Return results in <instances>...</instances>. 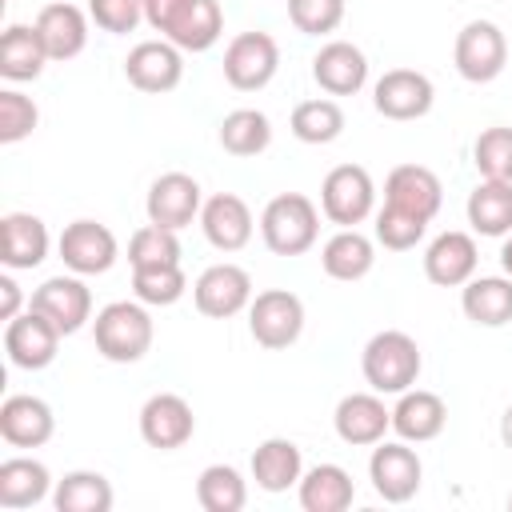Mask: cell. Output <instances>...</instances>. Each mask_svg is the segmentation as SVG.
<instances>
[{"instance_id":"cell-1","label":"cell","mask_w":512,"mask_h":512,"mask_svg":"<svg viewBox=\"0 0 512 512\" xmlns=\"http://www.w3.org/2000/svg\"><path fill=\"white\" fill-rule=\"evenodd\" d=\"M152 336H156V328L140 300H112L92 320L96 352L112 364H136L152 348Z\"/></svg>"},{"instance_id":"cell-2","label":"cell","mask_w":512,"mask_h":512,"mask_svg":"<svg viewBox=\"0 0 512 512\" xmlns=\"http://www.w3.org/2000/svg\"><path fill=\"white\" fill-rule=\"evenodd\" d=\"M420 364H424V360H420L416 340H412L408 332H396V328L376 332V336L364 344V356H360V372H364L368 388L380 392V396H400V392H408V388L416 384V376H420Z\"/></svg>"},{"instance_id":"cell-3","label":"cell","mask_w":512,"mask_h":512,"mask_svg":"<svg viewBox=\"0 0 512 512\" xmlns=\"http://www.w3.org/2000/svg\"><path fill=\"white\" fill-rule=\"evenodd\" d=\"M260 236L276 256H304L320 236V212L304 192H280L260 212Z\"/></svg>"},{"instance_id":"cell-4","label":"cell","mask_w":512,"mask_h":512,"mask_svg":"<svg viewBox=\"0 0 512 512\" xmlns=\"http://www.w3.org/2000/svg\"><path fill=\"white\" fill-rule=\"evenodd\" d=\"M248 332L268 352H280V348L296 344L300 332H304V304H300V296L288 292V288L256 292L252 304H248Z\"/></svg>"},{"instance_id":"cell-5","label":"cell","mask_w":512,"mask_h":512,"mask_svg":"<svg viewBox=\"0 0 512 512\" xmlns=\"http://www.w3.org/2000/svg\"><path fill=\"white\" fill-rule=\"evenodd\" d=\"M376 208V184L368 176V168L360 164H336L324 184H320V212L340 224V228H356L360 220H368Z\"/></svg>"},{"instance_id":"cell-6","label":"cell","mask_w":512,"mask_h":512,"mask_svg":"<svg viewBox=\"0 0 512 512\" xmlns=\"http://www.w3.org/2000/svg\"><path fill=\"white\" fill-rule=\"evenodd\" d=\"M452 60H456V72L468 80V84H488L504 72L508 64V40L504 32L492 24V20H468L460 32H456V44H452Z\"/></svg>"},{"instance_id":"cell-7","label":"cell","mask_w":512,"mask_h":512,"mask_svg":"<svg viewBox=\"0 0 512 512\" xmlns=\"http://www.w3.org/2000/svg\"><path fill=\"white\" fill-rule=\"evenodd\" d=\"M280 68V44L268 32H240L224 48V80L236 92L264 88Z\"/></svg>"},{"instance_id":"cell-8","label":"cell","mask_w":512,"mask_h":512,"mask_svg":"<svg viewBox=\"0 0 512 512\" xmlns=\"http://www.w3.org/2000/svg\"><path fill=\"white\" fill-rule=\"evenodd\" d=\"M420 476H424V464L408 448V440H396V444L380 440L368 456V480H372L376 496L388 504H408L420 492Z\"/></svg>"},{"instance_id":"cell-9","label":"cell","mask_w":512,"mask_h":512,"mask_svg":"<svg viewBox=\"0 0 512 512\" xmlns=\"http://www.w3.org/2000/svg\"><path fill=\"white\" fill-rule=\"evenodd\" d=\"M192 304L208 320H228L252 304V276L240 264H212L192 284Z\"/></svg>"},{"instance_id":"cell-10","label":"cell","mask_w":512,"mask_h":512,"mask_svg":"<svg viewBox=\"0 0 512 512\" xmlns=\"http://www.w3.org/2000/svg\"><path fill=\"white\" fill-rule=\"evenodd\" d=\"M60 336H64V332H60L44 312L28 308V312H20V316H12V320L4 324V352H8V360H12L16 368L40 372V368H48V364L56 360Z\"/></svg>"},{"instance_id":"cell-11","label":"cell","mask_w":512,"mask_h":512,"mask_svg":"<svg viewBox=\"0 0 512 512\" xmlns=\"http://www.w3.org/2000/svg\"><path fill=\"white\" fill-rule=\"evenodd\" d=\"M124 76L132 88L148 92V96H164L180 84L184 76V52L172 40H140L128 56H124Z\"/></svg>"},{"instance_id":"cell-12","label":"cell","mask_w":512,"mask_h":512,"mask_svg":"<svg viewBox=\"0 0 512 512\" xmlns=\"http://www.w3.org/2000/svg\"><path fill=\"white\" fill-rule=\"evenodd\" d=\"M432 100H436V88L416 68H392L372 88V104L384 120H420L428 116Z\"/></svg>"},{"instance_id":"cell-13","label":"cell","mask_w":512,"mask_h":512,"mask_svg":"<svg viewBox=\"0 0 512 512\" xmlns=\"http://www.w3.org/2000/svg\"><path fill=\"white\" fill-rule=\"evenodd\" d=\"M116 256H120V248H116L112 228H104L96 220L64 224V232H60V260L76 276H100V272H108L116 264Z\"/></svg>"},{"instance_id":"cell-14","label":"cell","mask_w":512,"mask_h":512,"mask_svg":"<svg viewBox=\"0 0 512 512\" xmlns=\"http://www.w3.org/2000/svg\"><path fill=\"white\" fill-rule=\"evenodd\" d=\"M196 432V416H192V404L176 392H156L144 400L140 408V436L148 448H160V452H172V448H184Z\"/></svg>"},{"instance_id":"cell-15","label":"cell","mask_w":512,"mask_h":512,"mask_svg":"<svg viewBox=\"0 0 512 512\" xmlns=\"http://www.w3.org/2000/svg\"><path fill=\"white\" fill-rule=\"evenodd\" d=\"M144 208H148V220L152 224L180 232V228H188L200 216L204 196H200V184L188 172H164V176L152 180Z\"/></svg>"},{"instance_id":"cell-16","label":"cell","mask_w":512,"mask_h":512,"mask_svg":"<svg viewBox=\"0 0 512 512\" xmlns=\"http://www.w3.org/2000/svg\"><path fill=\"white\" fill-rule=\"evenodd\" d=\"M32 308L44 312L64 336H72L92 320V292L80 276H52L32 292Z\"/></svg>"},{"instance_id":"cell-17","label":"cell","mask_w":512,"mask_h":512,"mask_svg":"<svg viewBox=\"0 0 512 512\" xmlns=\"http://www.w3.org/2000/svg\"><path fill=\"white\" fill-rule=\"evenodd\" d=\"M336 436L352 448H372L384 440V432L392 428V408H384L380 392H348L336 404Z\"/></svg>"},{"instance_id":"cell-18","label":"cell","mask_w":512,"mask_h":512,"mask_svg":"<svg viewBox=\"0 0 512 512\" xmlns=\"http://www.w3.org/2000/svg\"><path fill=\"white\" fill-rule=\"evenodd\" d=\"M384 204L404 208V212H412L420 220H432L440 212V204H444V184L424 164H400L384 180Z\"/></svg>"},{"instance_id":"cell-19","label":"cell","mask_w":512,"mask_h":512,"mask_svg":"<svg viewBox=\"0 0 512 512\" xmlns=\"http://www.w3.org/2000/svg\"><path fill=\"white\" fill-rule=\"evenodd\" d=\"M476 264H480L476 240L468 232H456V228L440 232L424 252V276L436 288H464L476 276Z\"/></svg>"},{"instance_id":"cell-20","label":"cell","mask_w":512,"mask_h":512,"mask_svg":"<svg viewBox=\"0 0 512 512\" xmlns=\"http://www.w3.org/2000/svg\"><path fill=\"white\" fill-rule=\"evenodd\" d=\"M200 228H204V236H208L212 248H220V252H240V248L252 240L256 220H252V208H248L236 192H216V196H208L204 208H200Z\"/></svg>"},{"instance_id":"cell-21","label":"cell","mask_w":512,"mask_h":512,"mask_svg":"<svg viewBox=\"0 0 512 512\" xmlns=\"http://www.w3.org/2000/svg\"><path fill=\"white\" fill-rule=\"evenodd\" d=\"M312 80L328 96H356L368 80V56L348 40H328L312 56Z\"/></svg>"},{"instance_id":"cell-22","label":"cell","mask_w":512,"mask_h":512,"mask_svg":"<svg viewBox=\"0 0 512 512\" xmlns=\"http://www.w3.org/2000/svg\"><path fill=\"white\" fill-rule=\"evenodd\" d=\"M444 424H448V404H444L436 392H428V388H408V392H400V400H396V408H392V432H396L400 440H408V444H428V440H436V436L444 432Z\"/></svg>"},{"instance_id":"cell-23","label":"cell","mask_w":512,"mask_h":512,"mask_svg":"<svg viewBox=\"0 0 512 512\" xmlns=\"http://www.w3.org/2000/svg\"><path fill=\"white\" fill-rule=\"evenodd\" d=\"M56 432V416L40 396H8L0 404V436L12 448H40Z\"/></svg>"},{"instance_id":"cell-24","label":"cell","mask_w":512,"mask_h":512,"mask_svg":"<svg viewBox=\"0 0 512 512\" xmlns=\"http://www.w3.org/2000/svg\"><path fill=\"white\" fill-rule=\"evenodd\" d=\"M36 32L44 40V52L48 60H72L84 52L88 44V16L68 4V0H56V4H44L40 16H36Z\"/></svg>"},{"instance_id":"cell-25","label":"cell","mask_w":512,"mask_h":512,"mask_svg":"<svg viewBox=\"0 0 512 512\" xmlns=\"http://www.w3.org/2000/svg\"><path fill=\"white\" fill-rule=\"evenodd\" d=\"M0 236H4V268H12V272H24V268H36V264H44V256H48V228H44V220L40 216H32V212H8L4 220H0Z\"/></svg>"},{"instance_id":"cell-26","label":"cell","mask_w":512,"mask_h":512,"mask_svg":"<svg viewBox=\"0 0 512 512\" xmlns=\"http://www.w3.org/2000/svg\"><path fill=\"white\" fill-rule=\"evenodd\" d=\"M48 64V52H44V40L36 32V24H8L0 32V76L12 80V84H24V80H36Z\"/></svg>"},{"instance_id":"cell-27","label":"cell","mask_w":512,"mask_h":512,"mask_svg":"<svg viewBox=\"0 0 512 512\" xmlns=\"http://www.w3.org/2000/svg\"><path fill=\"white\" fill-rule=\"evenodd\" d=\"M460 308L480 328H504L512 320V276H472L460 292Z\"/></svg>"},{"instance_id":"cell-28","label":"cell","mask_w":512,"mask_h":512,"mask_svg":"<svg viewBox=\"0 0 512 512\" xmlns=\"http://www.w3.org/2000/svg\"><path fill=\"white\" fill-rule=\"evenodd\" d=\"M300 476H304V456H300V448L292 440L272 436V440L256 444V452H252V480H256V488L288 492L292 484H300Z\"/></svg>"},{"instance_id":"cell-29","label":"cell","mask_w":512,"mask_h":512,"mask_svg":"<svg viewBox=\"0 0 512 512\" xmlns=\"http://www.w3.org/2000/svg\"><path fill=\"white\" fill-rule=\"evenodd\" d=\"M372 264H376V248H372V240H368L364 232H356V228H340V232L320 248V268H324L332 280H344V284L364 280V276L372 272Z\"/></svg>"},{"instance_id":"cell-30","label":"cell","mask_w":512,"mask_h":512,"mask_svg":"<svg viewBox=\"0 0 512 512\" xmlns=\"http://www.w3.org/2000/svg\"><path fill=\"white\" fill-rule=\"evenodd\" d=\"M48 488H52V476L40 460L12 456V460L0 464V508H8V512L32 508L48 496Z\"/></svg>"},{"instance_id":"cell-31","label":"cell","mask_w":512,"mask_h":512,"mask_svg":"<svg viewBox=\"0 0 512 512\" xmlns=\"http://www.w3.org/2000/svg\"><path fill=\"white\" fill-rule=\"evenodd\" d=\"M300 508L304 512H344L356 500V484L340 464H316L300 476Z\"/></svg>"},{"instance_id":"cell-32","label":"cell","mask_w":512,"mask_h":512,"mask_svg":"<svg viewBox=\"0 0 512 512\" xmlns=\"http://www.w3.org/2000/svg\"><path fill=\"white\" fill-rule=\"evenodd\" d=\"M468 224L480 236H508L512 232V180H480L468 192Z\"/></svg>"},{"instance_id":"cell-33","label":"cell","mask_w":512,"mask_h":512,"mask_svg":"<svg viewBox=\"0 0 512 512\" xmlns=\"http://www.w3.org/2000/svg\"><path fill=\"white\" fill-rule=\"evenodd\" d=\"M52 504H56V512H108L112 484L100 472L76 468V472H64V480H56Z\"/></svg>"},{"instance_id":"cell-34","label":"cell","mask_w":512,"mask_h":512,"mask_svg":"<svg viewBox=\"0 0 512 512\" xmlns=\"http://www.w3.org/2000/svg\"><path fill=\"white\" fill-rule=\"evenodd\" d=\"M272 144V120L260 108H236L220 120V148L232 156H260Z\"/></svg>"},{"instance_id":"cell-35","label":"cell","mask_w":512,"mask_h":512,"mask_svg":"<svg viewBox=\"0 0 512 512\" xmlns=\"http://www.w3.org/2000/svg\"><path fill=\"white\" fill-rule=\"evenodd\" d=\"M196 504L204 512H240L248 504V484L232 464H208L196 476Z\"/></svg>"},{"instance_id":"cell-36","label":"cell","mask_w":512,"mask_h":512,"mask_svg":"<svg viewBox=\"0 0 512 512\" xmlns=\"http://www.w3.org/2000/svg\"><path fill=\"white\" fill-rule=\"evenodd\" d=\"M292 136L304 140V144H332L340 132H344V108L328 96H316V100H300L292 108Z\"/></svg>"},{"instance_id":"cell-37","label":"cell","mask_w":512,"mask_h":512,"mask_svg":"<svg viewBox=\"0 0 512 512\" xmlns=\"http://www.w3.org/2000/svg\"><path fill=\"white\" fill-rule=\"evenodd\" d=\"M224 32V12L216 0H192V8L180 16V24L172 28V44L180 52H208Z\"/></svg>"},{"instance_id":"cell-38","label":"cell","mask_w":512,"mask_h":512,"mask_svg":"<svg viewBox=\"0 0 512 512\" xmlns=\"http://www.w3.org/2000/svg\"><path fill=\"white\" fill-rule=\"evenodd\" d=\"M188 288V276L180 264H160V268H132V292L140 304H152V308H168L184 296Z\"/></svg>"},{"instance_id":"cell-39","label":"cell","mask_w":512,"mask_h":512,"mask_svg":"<svg viewBox=\"0 0 512 512\" xmlns=\"http://www.w3.org/2000/svg\"><path fill=\"white\" fill-rule=\"evenodd\" d=\"M128 264L132 268H160V264H180V240L172 228L160 224H144L132 232L128 240Z\"/></svg>"},{"instance_id":"cell-40","label":"cell","mask_w":512,"mask_h":512,"mask_svg":"<svg viewBox=\"0 0 512 512\" xmlns=\"http://www.w3.org/2000/svg\"><path fill=\"white\" fill-rule=\"evenodd\" d=\"M472 164L484 180H512V128H484L472 144Z\"/></svg>"},{"instance_id":"cell-41","label":"cell","mask_w":512,"mask_h":512,"mask_svg":"<svg viewBox=\"0 0 512 512\" xmlns=\"http://www.w3.org/2000/svg\"><path fill=\"white\" fill-rule=\"evenodd\" d=\"M424 228H428V220H420V216H412V212H404V208L384 204V208L376 212V240H380L388 252H408V248H416V244L424 240Z\"/></svg>"},{"instance_id":"cell-42","label":"cell","mask_w":512,"mask_h":512,"mask_svg":"<svg viewBox=\"0 0 512 512\" xmlns=\"http://www.w3.org/2000/svg\"><path fill=\"white\" fill-rule=\"evenodd\" d=\"M288 20L304 36H328L344 20V0H288Z\"/></svg>"},{"instance_id":"cell-43","label":"cell","mask_w":512,"mask_h":512,"mask_svg":"<svg viewBox=\"0 0 512 512\" xmlns=\"http://www.w3.org/2000/svg\"><path fill=\"white\" fill-rule=\"evenodd\" d=\"M36 124H40V112H36L32 96L4 88L0 92V144H20L24 136H32Z\"/></svg>"},{"instance_id":"cell-44","label":"cell","mask_w":512,"mask_h":512,"mask_svg":"<svg viewBox=\"0 0 512 512\" xmlns=\"http://www.w3.org/2000/svg\"><path fill=\"white\" fill-rule=\"evenodd\" d=\"M88 16L100 32L124 36L144 20V0H88Z\"/></svg>"},{"instance_id":"cell-45","label":"cell","mask_w":512,"mask_h":512,"mask_svg":"<svg viewBox=\"0 0 512 512\" xmlns=\"http://www.w3.org/2000/svg\"><path fill=\"white\" fill-rule=\"evenodd\" d=\"M192 8V0H144V20L168 40L172 28L180 24V16Z\"/></svg>"},{"instance_id":"cell-46","label":"cell","mask_w":512,"mask_h":512,"mask_svg":"<svg viewBox=\"0 0 512 512\" xmlns=\"http://www.w3.org/2000/svg\"><path fill=\"white\" fill-rule=\"evenodd\" d=\"M20 316V284L12 276H0V320Z\"/></svg>"},{"instance_id":"cell-47","label":"cell","mask_w":512,"mask_h":512,"mask_svg":"<svg viewBox=\"0 0 512 512\" xmlns=\"http://www.w3.org/2000/svg\"><path fill=\"white\" fill-rule=\"evenodd\" d=\"M500 440L512 448V404L504 408V416H500Z\"/></svg>"},{"instance_id":"cell-48","label":"cell","mask_w":512,"mask_h":512,"mask_svg":"<svg viewBox=\"0 0 512 512\" xmlns=\"http://www.w3.org/2000/svg\"><path fill=\"white\" fill-rule=\"evenodd\" d=\"M500 264H504V276H512V236H508L504 248H500Z\"/></svg>"},{"instance_id":"cell-49","label":"cell","mask_w":512,"mask_h":512,"mask_svg":"<svg viewBox=\"0 0 512 512\" xmlns=\"http://www.w3.org/2000/svg\"><path fill=\"white\" fill-rule=\"evenodd\" d=\"M508 508H512V496H508Z\"/></svg>"}]
</instances>
